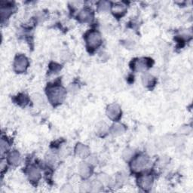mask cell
<instances>
[{
	"mask_svg": "<svg viewBox=\"0 0 193 193\" xmlns=\"http://www.w3.org/2000/svg\"><path fill=\"white\" fill-rule=\"evenodd\" d=\"M48 94L52 104H60L64 98L65 91L61 87H54L50 88Z\"/></svg>",
	"mask_w": 193,
	"mask_h": 193,
	"instance_id": "obj_1",
	"label": "cell"
},
{
	"mask_svg": "<svg viewBox=\"0 0 193 193\" xmlns=\"http://www.w3.org/2000/svg\"><path fill=\"white\" fill-rule=\"evenodd\" d=\"M28 61L26 57L23 55L17 56L14 62V69L17 73H23L27 67Z\"/></svg>",
	"mask_w": 193,
	"mask_h": 193,
	"instance_id": "obj_2",
	"label": "cell"
},
{
	"mask_svg": "<svg viewBox=\"0 0 193 193\" xmlns=\"http://www.w3.org/2000/svg\"><path fill=\"white\" fill-rule=\"evenodd\" d=\"M87 42L90 48H96L100 45L101 38L97 32H90L87 36Z\"/></svg>",
	"mask_w": 193,
	"mask_h": 193,
	"instance_id": "obj_3",
	"label": "cell"
},
{
	"mask_svg": "<svg viewBox=\"0 0 193 193\" xmlns=\"http://www.w3.org/2000/svg\"><path fill=\"white\" fill-rule=\"evenodd\" d=\"M148 161L149 160H148V158L146 156L142 155V156H138V158L133 160L132 163V167L136 171L142 170L148 164Z\"/></svg>",
	"mask_w": 193,
	"mask_h": 193,
	"instance_id": "obj_4",
	"label": "cell"
},
{
	"mask_svg": "<svg viewBox=\"0 0 193 193\" xmlns=\"http://www.w3.org/2000/svg\"><path fill=\"white\" fill-rule=\"evenodd\" d=\"M107 114L112 119H115L120 114V108L116 104H112L108 107Z\"/></svg>",
	"mask_w": 193,
	"mask_h": 193,
	"instance_id": "obj_5",
	"label": "cell"
},
{
	"mask_svg": "<svg viewBox=\"0 0 193 193\" xmlns=\"http://www.w3.org/2000/svg\"><path fill=\"white\" fill-rule=\"evenodd\" d=\"M152 184V178L151 176H142L140 180V185L144 189H149L151 188Z\"/></svg>",
	"mask_w": 193,
	"mask_h": 193,
	"instance_id": "obj_6",
	"label": "cell"
},
{
	"mask_svg": "<svg viewBox=\"0 0 193 193\" xmlns=\"http://www.w3.org/2000/svg\"><path fill=\"white\" fill-rule=\"evenodd\" d=\"M28 175L29 178H30V180H32V181H37V180L39 179V177H40V173H39V170L33 167H32L29 170Z\"/></svg>",
	"mask_w": 193,
	"mask_h": 193,
	"instance_id": "obj_7",
	"label": "cell"
},
{
	"mask_svg": "<svg viewBox=\"0 0 193 193\" xmlns=\"http://www.w3.org/2000/svg\"><path fill=\"white\" fill-rule=\"evenodd\" d=\"M76 152L79 156H80L82 158H84V157L87 156L88 154V149L85 146L79 144L76 147Z\"/></svg>",
	"mask_w": 193,
	"mask_h": 193,
	"instance_id": "obj_8",
	"label": "cell"
},
{
	"mask_svg": "<svg viewBox=\"0 0 193 193\" xmlns=\"http://www.w3.org/2000/svg\"><path fill=\"white\" fill-rule=\"evenodd\" d=\"M79 171H80V174L82 176L84 177H88L90 174V167H88L87 164H82L79 167Z\"/></svg>",
	"mask_w": 193,
	"mask_h": 193,
	"instance_id": "obj_9",
	"label": "cell"
},
{
	"mask_svg": "<svg viewBox=\"0 0 193 193\" xmlns=\"http://www.w3.org/2000/svg\"><path fill=\"white\" fill-rule=\"evenodd\" d=\"M8 158H9V162L11 163L14 164V165L18 164L20 162V160H21L19 153L17 152H13L11 153L9 156H8Z\"/></svg>",
	"mask_w": 193,
	"mask_h": 193,
	"instance_id": "obj_10",
	"label": "cell"
},
{
	"mask_svg": "<svg viewBox=\"0 0 193 193\" xmlns=\"http://www.w3.org/2000/svg\"><path fill=\"white\" fill-rule=\"evenodd\" d=\"M79 18L84 21H90L91 19V14L90 11L88 10H84L82 12H81L80 14H79Z\"/></svg>",
	"mask_w": 193,
	"mask_h": 193,
	"instance_id": "obj_11",
	"label": "cell"
},
{
	"mask_svg": "<svg viewBox=\"0 0 193 193\" xmlns=\"http://www.w3.org/2000/svg\"><path fill=\"white\" fill-rule=\"evenodd\" d=\"M153 81H154V78L152 75H149V74H144L142 75V82H143L144 85H151V84H152Z\"/></svg>",
	"mask_w": 193,
	"mask_h": 193,
	"instance_id": "obj_12",
	"label": "cell"
},
{
	"mask_svg": "<svg viewBox=\"0 0 193 193\" xmlns=\"http://www.w3.org/2000/svg\"><path fill=\"white\" fill-rule=\"evenodd\" d=\"M124 10H125V8H124V6H123V5H116L113 7V12H114V13L115 14L122 13V12H124Z\"/></svg>",
	"mask_w": 193,
	"mask_h": 193,
	"instance_id": "obj_13",
	"label": "cell"
},
{
	"mask_svg": "<svg viewBox=\"0 0 193 193\" xmlns=\"http://www.w3.org/2000/svg\"><path fill=\"white\" fill-rule=\"evenodd\" d=\"M124 131L123 127L119 125V124H115L113 127V133H122Z\"/></svg>",
	"mask_w": 193,
	"mask_h": 193,
	"instance_id": "obj_14",
	"label": "cell"
},
{
	"mask_svg": "<svg viewBox=\"0 0 193 193\" xmlns=\"http://www.w3.org/2000/svg\"><path fill=\"white\" fill-rule=\"evenodd\" d=\"M8 149V143L6 142H5L4 140H2L1 142V149H2V152H5V150Z\"/></svg>",
	"mask_w": 193,
	"mask_h": 193,
	"instance_id": "obj_15",
	"label": "cell"
}]
</instances>
